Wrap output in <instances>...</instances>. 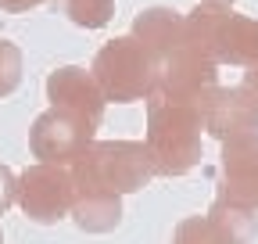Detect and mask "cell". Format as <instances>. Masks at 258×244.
<instances>
[{
    "instance_id": "cell-3",
    "label": "cell",
    "mask_w": 258,
    "mask_h": 244,
    "mask_svg": "<svg viewBox=\"0 0 258 244\" xmlns=\"http://www.w3.org/2000/svg\"><path fill=\"white\" fill-rule=\"evenodd\" d=\"M90 72L108 101L129 104V101H147L154 94L161 61L129 33V36H115L111 43L97 50Z\"/></svg>"
},
{
    "instance_id": "cell-7",
    "label": "cell",
    "mask_w": 258,
    "mask_h": 244,
    "mask_svg": "<svg viewBox=\"0 0 258 244\" xmlns=\"http://www.w3.org/2000/svg\"><path fill=\"white\" fill-rule=\"evenodd\" d=\"M215 86H219V61H212L208 54L194 50V47H183L172 57L161 61L154 94L165 101H176V104L205 108V101Z\"/></svg>"
},
{
    "instance_id": "cell-6",
    "label": "cell",
    "mask_w": 258,
    "mask_h": 244,
    "mask_svg": "<svg viewBox=\"0 0 258 244\" xmlns=\"http://www.w3.org/2000/svg\"><path fill=\"white\" fill-rule=\"evenodd\" d=\"M93 130L86 118L69 115L61 108H47L29 130V147H32V158L50 162V165H76L86 147L93 144Z\"/></svg>"
},
{
    "instance_id": "cell-18",
    "label": "cell",
    "mask_w": 258,
    "mask_h": 244,
    "mask_svg": "<svg viewBox=\"0 0 258 244\" xmlns=\"http://www.w3.org/2000/svg\"><path fill=\"white\" fill-rule=\"evenodd\" d=\"M40 4H47V0H0V11L22 15V11H32V8H40Z\"/></svg>"
},
{
    "instance_id": "cell-4",
    "label": "cell",
    "mask_w": 258,
    "mask_h": 244,
    "mask_svg": "<svg viewBox=\"0 0 258 244\" xmlns=\"http://www.w3.org/2000/svg\"><path fill=\"white\" fill-rule=\"evenodd\" d=\"M72 172L101 183L115 194H137L158 176L144 140H93L86 155L72 165Z\"/></svg>"
},
{
    "instance_id": "cell-15",
    "label": "cell",
    "mask_w": 258,
    "mask_h": 244,
    "mask_svg": "<svg viewBox=\"0 0 258 244\" xmlns=\"http://www.w3.org/2000/svg\"><path fill=\"white\" fill-rule=\"evenodd\" d=\"M22 83V50L11 40H0V97L15 94Z\"/></svg>"
},
{
    "instance_id": "cell-16",
    "label": "cell",
    "mask_w": 258,
    "mask_h": 244,
    "mask_svg": "<svg viewBox=\"0 0 258 244\" xmlns=\"http://www.w3.org/2000/svg\"><path fill=\"white\" fill-rule=\"evenodd\" d=\"M172 244H215V237H212L205 216H190V219H183V223L176 226Z\"/></svg>"
},
{
    "instance_id": "cell-9",
    "label": "cell",
    "mask_w": 258,
    "mask_h": 244,
    "mask_svg": "<svg viewBox=\"0 0 258 244\" xmlns=\"http://www.w3.org/2000/svg\"><path fill=\"white\" fill-rule=\"evenodd\" d=\"M219 198L258 208V133L222 140V191Z\"/></svg>"
},
{
    "instance_id": "cell-21",
    "label": "cell",
    "mask_w": 258,
    "mask_h": 244,
    "mask_svg": "<svg viewBox=\"0 0 258 244\" xmlns=\"http://www.w3.org/2000/svg\"><path fill=\"white\" fill-rule=\"evenodd\" d=\"M0 244H4V230H0Z\"/></svg>"
},
{
    "instance_id": "cell-8",
    "label": "cell",
    "mask_w": 258,
    "mask_h": 244,
    "mask_svg": "<svg viewBox=\"0 0 258 244\" xmlns=\"http://www.w3.org/2000/svg\"><path fill=\"white\" fill-rule=\"evenodd\" d=\"M47 101H50V108L86 118L90 126H101L104 108H108V97L97 86L93 72H86L79 65H64V69H54L47 76Z\"/></svg>"
},
{
    "instance_id": "cell-2",
    "label": "cell",
    "mask_w": 258,
    "mask_h": 244,
    "mask_svg": "<svg viewBox=\"0 0 258 244\" xmlns=\"http://www.w3.org/2000/svg\"><path fill=\"white\" fill-rule=\"evenodd\" d=\"M186 18V47L208 54L219 65H258V18L233 8L198 4Z\"/></svg>"
},
{
    "instance_id": "cell-20",
    "label": "cell",
    "mask_w": 258,
    "mask_h": 244,
    "mask_svg": "<svg viewBox=\"0 0 258 244\" xmlns=\"http://www.w3.org/2000/svg\"><path fill=\"white\" fill-rule=\"evenodd\" d=\"M201 4H215V8H233V0H201Z\"/></svg>"
},
{
    "instance_id": "cell-14",
    "label": "cell",
    "mask_w": 258,
    "mask_h": 244,
    "mask_svg": "<svg viewBox=\"0 0 258 244\" xmlns=\"http://www.w3.org/2000/svg\"><path fill=\"white\" fill-rule=\"evenodd\" d=\"M50 4L79 29H104L115 15V0H50Z\"/></svg>"
},
{
    "instance_id": "cell-1",
    "label": "cell",
    "mask_w": 258,
    "mask_h": 244,
    "mask_svg": "<svg viewBox=\"0 0 258 244\" xmlns=\"http://www.w3.org/2000/svg\"><path fill=\"white\" fill-rule=\"evenodd\" d=\"M205 115L198 104H176L151 94L147 97V151L158 176H183L201 162Z\"/></svg>"
},
{
    "instance_id": "cell-13",
    "label": "cell",
    "mask_w": 258,
    "mask_h": 244,
    "mask_svg": "<svg viewBox=\"0 0 258 244\" xmlns=\"http://www.w3.org/2000/svg\"><path fill=\"white\" fill-rule=\"evenodd\" d=\"M205 223H208L215 244H254V237H258V208L215 198Z\"/></svg>"
},
{
    "instance_id": "cell-19",
    "label": "cell",
    "mask_w": 258,
    "mask_h": 244,
    "mask_svg": "<svg viewBox=\"0 0 258 244\" xmlns=\"http://www.w3.org/2000/svg\"><path fill=\"white\" fill-rule=\"evenodd\" d=\"M240 90L258 104V65H247V72H244V79H240Z\"/></svg>"
},
{
    "instance_id": "cell-17",
    "label": "cell",
    "mask_w": 258,
    "mask_h": 244,
    "mask_svg": "<svg viewBox=\"0 0 258 244\" xmlns=\"http://www.w3.org/2000/svg\"><path fill=\"white\" fill-rule=\"evenodd\" d=\"M18 201V176L8 169V165H0V216Z\"/></svg>"
},
{
    "instance_id": "cell-10",
    "label": "cell",
    "mask_w": 258,
    "mask_h": 244,
    "mask_svg": "<svg viewBox=\"0 0 258 244\" xmlns=\"http://www.w3.org/2000/svg\"><path fill=\"white\" fill-rule=\"evenodd\" d=\"M201 115H205V133H212L215 140L258 133V104L240 86H215L201 108Z\"/></svg>"
},
{
    "instance_id": "cell-5",
    "label": "cell",
    "mask_w": 258,
    "mask_h": 244,
    "mask_svg": "<svg viewBox=\"0 0 258 244\" xmlns=\"http://www.w3.org/2000/svg\"><path fill=\"white\" fill-rule=\"evenodd\" d=\"M76 205V179L69 165L36 162L18 176V208L32 223H57L72 216Z\"/></svg>"
},
{
    "instance_id": "cell-12",
    "label": "cell",
    "mask_w": 258,
    "mask_h": 244,
    "mask_svg": "<svg viewBox=\"0 0 258 244\" xmlns=\"http://www.w3.org/2000/svg\"><path fill=\"white\" fill-rule=\"evenodd\" d=\"M133 36L158 57L165 61L176 50L186 47V18L172 8H147L133 18Z\"/></svg>"
},
{
    "instance_id": "cell-11",
    "label": "cell",
    "mask_w": 258,
    "mask_h": 244,
    "mask_svg": "<svg viewBox=\"0 0 258 244\" xmlns=\"http://www.w3.org/2000/svg\"><path fill=\"white\" fill-rule=\"evenodd\" d=\"M76 205H72V219L86 233H111L122 223V194L101 187L86 176H76Z\"/></svg>"
}]
</instances>
